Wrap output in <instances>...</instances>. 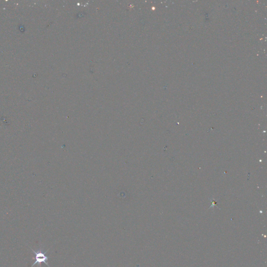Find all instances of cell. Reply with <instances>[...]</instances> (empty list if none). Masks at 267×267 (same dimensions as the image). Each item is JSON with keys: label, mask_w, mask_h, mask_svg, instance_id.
Instances as JSON below:
<instances>
[{"label": "cell", "mask_w": 267, "mask_h": 267, "mask_svg": "<svg viewBox=\"0 0 267 267\" xmlns=\"http://www.w3.org/2000/svg\"><path fill=\"white\" fill-rule=\"evenodd\" d=\"M30 249H31L32 251L34 253H35V255H36V261L34 262L33 263V264L31 265V267H33V265H35V264H39L40 267L41 266V263H44L45 264H46L47 266H48L49 267V265L48 264V263H47V261L49 259V257H47L45 255L46 253L48 251V250H47L46 251L44 252V253H42V252H36L34 250H33L31 248H30Z\"/></svg>", "instance_id": "obj_1"}]
</instances>
